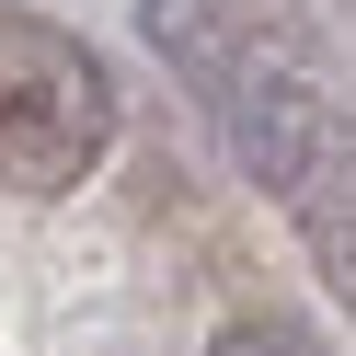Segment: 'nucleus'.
Returning <instances> with one entry per match:
<instances>
[{
    "label": "nucleus",
    "mask_w": 356,
    "mask_h": 356,
    "mask_svg": "<svg viewBox=\"0 0 356 356\" xmlns=\"http://www.w3.org/2000/svg\"><path fill=\"white\" fill-rule=\"evenodd\" d=\"M207 356H310V333H287V322H230Z\"/></svg>",
    "instance_id": "2"
},
{
    "label": "nucleus",
    "mask_w": 356,
    "mask_h": 356,
    "mask_svg": "<svg viewBox=\"0 0 356 356\" xmlns=\"http://www.w3.org/2000/svg\"><path fill=\"white\" fill-rule=\"evenodd\" d=\"M115 149V81L81 35L58 24H0V184L12 195H70Z\"/></svg>",
    "instance_id": "1"
}]
</instances>
